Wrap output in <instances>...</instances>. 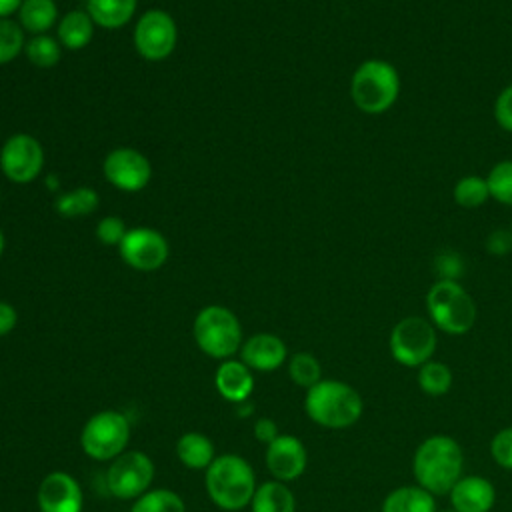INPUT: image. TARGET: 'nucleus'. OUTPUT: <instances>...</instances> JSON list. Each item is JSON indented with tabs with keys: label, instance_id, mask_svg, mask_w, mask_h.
Segmentation results:
<instances>
[{
	"label": "nucleus",
	"instance_id": "nucleus-1",
	"mask_svg": "<svg viewBox=\"0 0 512 512\" xmlns=\"http://www.w3.org/2000/svg\"><path fill=\"white\" fill-rule=\"evenodd\" d=\"M464 452L460 444L446 434H432L422 440L412 458L416 484L434 496L448 494L462 478Z\"/></svg>",
	"mask_w": 512,
	"mask_h": 512
},
{
	"label": "nucleus",
	"instance_id": "nucleus-2",
	"mask_svg": "<svg viewBox=\"0 0 512 512\" xmlns=\"http://www.w3.org/2000/svg\"><path fill=\"white\" fill-rule=\"evenodd\" d=\"M206 494L220 510L238 512L250 506L256 492V474L250 462L238 454H220L204 470Z\"/></svg>",
	"mask_w": 512,
	"mask_h": 512
},
{
	"label": "nucleus",
	"instance_id": "nucleus-3",
	"mask_svg": "<svg viewBox=\"0 0 512 512\" xmlns=\"http://www.w3.org/2000/svg\"><path fill=\"white\" fill-rule=\"evenodd\" d=\"M306 416L330 430H342L356 424L364 412L362 396L356 388L342 380L322 378L304 396Z\"/></svg>",
	"mask_w": 512,
	"mask_h": 512
},
{
	"label": "nucleus",
	"instance_id": "nucleus-4",
	"mask_svg": "<svg viewBox=\"0 0 512 512\" xmlns=\"http://www.w3.org/2000/svg\"><path fill=\"white\" fill-rule=\"evenodd\" d=\"M350 96L358 110L382 114L390 110L400 96V74L386 60H364L352 74Z\"/></svg>",
	"mask_w": 512,
	"mask_h": 512
},
{
	"label": "nucleus",
	"instance_id": "nucleus-5",
	"mask_svg": "<svg viewBox=\"0 0 512 512\" xmlns=\"http://www.w3.org/2000/svg\"><path fill=\"white\" fill-rule=\"evenodd\" d=\"M196 346L214 360H228L242 346V326L238 316L220 304L204 306L192 324Z\"/></svg>",
	"mask_w": 512,
	"mask_h": 512
},
{
	"label": "nucleus",
	"instance_id": "nucleus-6",
	"mask_svg": "<svg viewBox=\"0 0 512 512\" xmlns=\"http://www.w3.org/2000/svg\"><path fill=\"white\" fill-rule=\"evenodd\" d=\"M426 310L434 328L460 336L476 322V304L456 280H438L426 294Z\"/></svg>",
	"mask_w": 512,
	"mask_h": 512
},
{
	"label": "nucleus",
	"instance_id": "nucleus-7",
	"mask_svg": "<svg viewBox=\"0 0 512 512\" xmlns=\"http://www.w3.org/2000/svg\"><path fill=\"white\" fill-rule=\"evenodd\" d=\"M130 442V422L118 410H100L92 414L80 430L82 452L98 462H112L126 452Z\"/></svg>",
	"mask_w": 512,
	"mask_h": 512
},
{
	"label": "nucleus",
	"instance_id": "nucleus-8",
	"mask_svg": "<svg viewBox=\"0 0 512 512\" xmlns=\"http://www.w3.org/2000/svg\"><path fill=\"white\" fill-rule=\"evenodd\" d=\"M436 344V328L422 316H406L398 320L388 338L392 358L406 368H420L424 362L432 360Z\"/></svg>",
	"mask_w": 512,
	"mask_h": 512
},
{
	"label": "nucleus",
	"instance_id": "nucleus-9",
	"mask_svg": "<svg viewBox=\"0 0 512 512\" xmlns=\"http://www.w3.org/2000/svg\"><path fill=\"white\" fill-rule=\"evenodd\" d=\"M154 472V462L146 452L126 450L108 464L104 482L114 498L136 500L150 490Z\"/></svg>",
	"mask_w": 512,
	"mask_h": 512
},
{
	"label": "nucleus",
	"instance_id": "nucleus-10",
	"mask_svg": "<svg viewBox=\"0 0 512 512\" xmlns=\"http://www.w3.org/2000/svg\"><path fill=\"white\" fill-rule=\"evenodd\" d=\"M176 40L178 28L166 10H146L134 26V48L144 60H166L174 52Z\"/></svg>",
	"mask_w": 512,
	"mask_h": 512
},
{
	"label": "nucleus",
	"instance_id": "nucleus-11",
	"mask_svg": "<svg viewBox=\"0 0 512 512\" xmlns=\"http://www.w3.org/2000/svg\"><path fill=\"white\" fill-rule=\"evenodd\" d=\"M44 166L42 144L26 132H16L6 138L0 148L2 174L14 184L34 182Z\"/></svg>",
	"mask_w": 512,
	"mask_h": 512
},
{
	"label": "nucleus",
	"instance_id": "nucleus-12",
	"mask_svg": "<svg viewBox=\"0 0 512 512\" xmlns=\"http://www.w3.org/2000/svg\"><path fill=\"white\" fill-rule=\"evenodd\" d=\"M120 258L134 270L154 272L168 260L170 246L162 232L148 226L128 228L126 236L118 246Z\"/></svg>",
	"mask_w": 512,
	"mask_h": 512
},
{
	"label": "nucleus",
	"instance_id": "nucleus-13",
	"mask_svg": "<svg viewBox=\"0 0 512 512\" xmlns=\"http://www.w3.org/2000/svg\"><path fill=\"white\" fill-rule=\"evenodd\" d=\"M102 174L114 188L122 192H140L152 178V164L140 150L120 146L106 154Z\"/></svg>",
	"mask_w": 512,
	"mask_h": 512
},
{
	"label": "nucleus",
	"instance_id": "nucleus-14",
	"mask_svg": "<svg viewBox=\"0 0 512 512\" xmlns=\"http://www.w3.org/2000/svg\"><path fill=\"white\" fill-rule=\"evenodd\" d=\"M36 502L40 512H82L84 492L72 474L54 470L40 480Z\"/></svg>",
	"mask_w": 512,
	"mask_h": 512
},
{
	"label": "nucleus",
	"instance_id": "nucleus-15",
	"mask_svg": "<svg viewBox=\"0 0 512 512\" xmlns=\"http://www.w3.org/2000/svg\"><path fill=\"white\" fill-rule=\"evenodd\" d=\"M264 462L274 480L292 482L304 474L308 452L300 438L292 434H280L266 446Z\"/></svg>",
	"mask_w": 512,
	"mask_h": 512
},
{
	"label": "nucleus",
	"instance_id": "nucleus-16",
	"mask_svg": "<svg viewBox=\"0 0 512 512\" xmlns=\"http://www.w3.org/2000/svg\"><path fill=\"white\" fill-rule=\"evenodd\" d=\"M288 358L284 340L270 332L252 334L240 346V360L254 372H274Z\"/></svg>",
	"mask_w": 512,
	"mask_h": 512
},
{
	"label": "nucleus",
	"instance_id": "nucleus-17",
	"mask_svg": "<svg viewBox=\"0 0 512 512\" xmlns=\"http://www.w3.org/2000/svg\"><path fill=\"white\" fill-rule=\"evenodd\" d=\"M456 512H490L496 502V488L484 476H462L448 492Z\"/></svg>",
	"mask_w": 512,
	"mask_h": 512
},
{
	"label": "nucleus",
	"instance_id": "nucleus-18",
	"mask_svg": "<svg viewBox=\"0 0 512 512\" xmlns=\"http://www.w3.org/2000/svg\"><path fill=\"white\" fill-rule=\"evenodd\" d=\"M214 386L218 394L234 404L246 402L254 390L252 370L242 360H222L214 374Z\"/></svg>",
	"mask_w": 512,
	"mask_h": 512
},
{
	"label": "nucleus",
	"instance_id": "nucleus-19",
	"mask_svg": "<svg viewBox=\"0 0 512 512\" xmlns=\"http://www.w3.org/2000/svg\"><path fill=\"white\" fill-rule=\"evenodd\" d=\"M138 0H86V12L92 22L106 30L128 24L136 12Z\"/></svg>",
	"mask_w": 512,
	"mask_h": 512
},
{
	"label": "nucleus",
	"instance_id": "nucleus-20",
	"mask_svg": "<svg viewBox=\"0 0 512 512\" xmlns=\"http://www.w3.org/2000/svg\"><path fill=\"white\" fill-rule=\"evenodd\" d=\"M176 456L190 470H206L216 458V448L202 432H186L176 440Z\"/></svg>",
	"mask_w": 512,
	"mask_h": 512
},
{
	"label": "nucleus",
	"instance_id": "nucleus-21",
	"mask_svg": "<svg viewBox=\"0 0 512 512\" xmlns=\"http://www.w3.org/2000/svg\"><path fill=\"white\" fill-rule=\"evenodd\" d=\"M94 26L96 24L92 22L86 10H72L60 18L56 28V38L60 46L68 50H82L84 46L90 44Z\"/></svg>",
	"mask_w": 512,
	"mask_h": 512
},
{
	"label": "nucleus",
	"instance_id": "nucleus-22",
	"mask_svg": "<svg viewBox=\"0 0 512 512\" xmlns=\"http://www.w3.org/2000/svg\"><path fill=\"white\" fill-rule=\"evenodd\" d=\"M252 512H296V498L286 482L268 480L256 486L250 502Z\"/></svg>",
	"mask_w": 512,
	"mask_h": 512
},
{
	"label": "nucleus",
	"instance_id": "nucleus-23",
	"mask_svg": "<svg viewBox=\"0 0 512 512\" xmlns=\"http://www.w3.org/2000/svg\"><path fill=\"white\" fill-rule=\"evenodd\" d=\"M382 512H436V500L418 484L400 486L386 494Z\"/></svg>",
	"mask_w": 512,
	"mask_h": 512
},
{
	"label": "nucleus",
	"instance_id": "nucleus-24",
	"mask_svg": "<svg viewBox=\"0 0 512 512\" xmlns=\"http://www.w3.org/2000/svg\"><path fill=\"white\" fill-rule=\"evenodd\" d=\"M58 18V6L54 0H24L18 10V24L24 32L34 36L46 34Z\"/></svg>",
	"mask_w": 512,
	"mask_h": 512
},
{
	"label": "nucleus",
	"instance_id": "nucleus-25",
	"mask_svg": "<svg viewBox=\"0 0 512 512\" xmlns=\"http://www.w3.org/2000/svg\"><path fill=\"white\" fill-rule=\"evenodd\" d=\"M98 192L88 186H78L56 198L54 208L62 218H82L98 208Z\"/></svg>",
	"mask_w": 512,
	"mask_h": 512
},
{
	"label": "nucleus",
	"instance_id": "nucleus-26",
	"mask_svg": "<svg viewBox=\"0 0 512 512\" xmlns=\"http://www.w3.org/2000/svg\"><path fill=\"white\" fill-rule=\"evenodd\" d=\"M130 512H186V504L174 490L152 488L132 502Z\"/></svg>",
	"mask_w": 512,
	"mask_h": 512
},
{
	"label": "nucleus",
	"instance_id": "nucleus-27",
	"mask_svg": "<svg viewBox=\"0 0 512 512\" xmlns=\"http://www.w3.org/2000/svg\"><path fill=\"white\" fill-rule=\"evenodd\" d=\"M418 386L428 396H442L452 388V370L440 360H428L418 368Z\"/></svg>",
	"mask_w": 512,
	"mask_h": 512
},
{
	"label": "nucleus",
	"instance_id": "nucleus-28",
	"mask_svg": "<svg viewBox=\"0 0 512 512\" xmlns=\"http://www.w3.org/2000/svg\"><path fill=\"white\" fill-rule=\"evenodd\" d=\"M26 58L36 66V68H52L60 62L62 50L58 38H52L48 34H38L32 36L26 46H24Z\"/></svg>",
	"mask_w": 512,
	"mask_h": 512
},
{
	"label": "nucleus",
	"instance_id": "nucleus-29",
	"mask_svg": "<svg viewBox=\"0 0 512 512\" xmlns=\"http://www.w3.org/2000/svg\"><path fill=\"white\" fill-rule=\"evenodd\" d=\"M288 376L300 388H312L322 380V366L310 352H296L288 360Z\"/></svg>",
	"mask_w": 512,
	"mask_h": 512
},
{
	"label": "nucleus",
	"instance_id": "nucleus-30",
	"mask_svg": "<svg viewBox=\"0 0 512 512\" xmlns=\"http://www.w3.org/2000/svg\"><path fill=\"white\" fill-rule=\"evenodd\" d=\"M454 202L462 208H478L490 198V188L482 176H464L454 184Z\"/></svg>",
	"mask_w": 512,
	"mask_h": 512
},
{
	"label": "nucleus",
	"instance_id": "nucleus-31",
	"mask_svg": "<svg viewBox=\"0 0 512 512\" xmlns=\"http://www.w3.org/2000/svg\"><path fill=\"white\" fill-rule=\"evenodd\" d=\"M24 46L22 26L10 18H0V66L16 60Z\"/></svg>",
	"mask_w": 512,
	"mask_h": 512
},
{
	"label": "nucleus",
	"instance_id": "nucleus-32",
	"mask_svg": "<svg viewBox=\"0 0 512 512\" xmlns=\"http://www.w3.org/2000/svg\"><path fill=\"white\" fill-rule=\"evenodd\" d=\"M490 196L504 204L512 206V160H502L492 166L490 174L486 176Z\"/></svg>",
	"mask_w": 512,
	"mask_h": 512
},
{
	"label": "nucleus",
	"instance_id": "nucleus-33",
	"mask_svg": "<svg viewBox=\"0 0 512 512\" xmlns=\"http://www.w3.org/2000/svg\"><path fill=\"white\" fill-rule=\"evenodd\" d=\"M490 456L500 468L512 470V426H506L492 436Z\"/></svg>",
	"mask_w": 512,
	"mask_h": 512
},
{
	"label": "nucleus",
	"instance_id": "nucleus-34",
	"mask_svg": "<svg viewBox=\"0 0 512 512\" xmlns=\"http://www.w3.org/2000/svg\"><path fill=\"white\" fill-rule=\"evenodd\" d=\"M128 228L118 216H104L96 224V238L106 246H120Z\"/></svg>",
	"mask_w": 512,
	"mask_h": 512
},
{
	"label": "nucleus",
	"instance_id": "nucleus-35",
	"mask_svg": "<svg viewBox=\"0 0 512 512\" xmlns=\"http://www.w3.org/2000/svg\"><path fill=\"white\" fill-rule=\"evenodd\" d=\"M494 118L498 126L506 132H512V84L506 86L494 102Z\"/></svg>",
	"mask_w": 512,
	"mask_h": 512
},
{
	"label": "nucleus",
	"instance_id": "nucleus-36",
	"mask_svg": "<svg viewBox=\"0 0 512 512\" xmlns=\"http://www.w3.org/2000/svg\"><path fill=\"white\" fill-rule=\"evenodd\" d=\"M254 436H256L258 442H262V444L268 446L272 440H276V438L280 436L278 424H276L272 418L262 416V418H258V420L254 422Z\"/></svg>",
	"mask_w": 512,
	"mask_h": 512
},
{
	"label": "nucleus",
	"instance_id": "nucleus-37",
	"mask_svg": "<svg viewBox=\"0 0 512 512\" xmlns=\"http://www.w3.org/2000/svg\"><path fill=\"white\" fill-rule=\"evenodd\" d=\"M18 322V312L12 304L0 300V338L10 334L16 328Z\"/></svg>",
	"mask_w": 512,
	"mask_h": 512
},
{
	"label": "nucleus",
	"instance_id": "nucleus-38",
	"mask_svg": "<svg viewBox=\"0 0 512 512\" xmlns=\"http://www.w3.org/2000/svg\"><path fill=\"white\" fill-rule=\"evenodd\" d=\"M510 244H512V234H508L504 230H496L490 234L486 248L490 254H504V252H508Z\"/></svg>",
	"mask_w": 512,
	"mask_h": 512
},
{
	"label": "nucleus",
	"instance_id": "nucleus-39",
	"mask_svg": "<svg viewBox=\"0 0 512 512\" xmlns=\"http://www.w3.org/2000/svg\"><path fill=\"white\" fill-rule=\"evenodd\" d=\"M24 0H0V18H8L10 14L18 12Z\"/></svg>",
	"mask_w": 512,
	"mask_h": 512
},
{
	"label": "nucleus",
	"instance_id": "nucleus-40",
	"mask_svg": "<svg viewBox=\"0 0 512 512\" xmlns=\"http://www.w3.org/2000/svg\"><path fill=\"white\" fill-rule=\"evenodd\" d=\"M4 248H6V238H4V232L0 228V256L4 254Z\"/></svg>",
	"mask_w": 512,
	"mask_h": 512
},
{
	"label": "nucleus",
	"instance_id": "nucleus-41",
	"mask_svg": "<svg viewBox=\"0 0 512 512\" xmlns=\"http://www.w3.org/2000/svg\"><path fill=\"white\" fill-rule=\"evenodd\" d=\"M444 512H456V510H444Z\"/></svg>",
	"mask_w": 512,
	"mask_h": 512
},
{
	"label": "nucleus",
	"instance_id": "nucleus-42",
	"mask_svg": "<svg viewBox=\"0 0 512 512\" xmlns=\"http://www.w3.org/2000/svg\"><path fill=\"white\" fill-rule=\"evenodd\" d=\"M510 234H512V226H510Z\"/></svg>",
	"mask_w": 512,
	"mask_h": 512
}]
</instances>
